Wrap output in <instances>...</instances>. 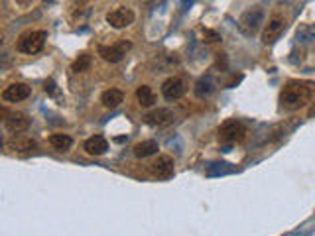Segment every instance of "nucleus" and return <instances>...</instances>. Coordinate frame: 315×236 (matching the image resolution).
<instances>
[{"mask_svg": "<svg viewBox=\"0 0 315 236\" xmlns=\"http://www.w3.org/2000/svg\"><path fill=\"white\" fill-rule=\"evenodd\" d=\"M144 120H146V122H148L150 126L165 128V126L174 124L176 116H174V112L169 111V109H156V111L148 112V114L144 116Z\"/></svg>", "mask_w": 315, "mask_h": 236, "instance_id": "12", "label": "nucleus"}, {"mask_svg": "<svg viewBox=\"0 0 315 236\" xmlns=\"http://www.w3.org/2000/svg\"><path fill=\"white\" fill-rule=\"evenodd\" d=\"M130 49V42H118L112 45H101L99 47V56L103 57L109 63H118L123 61V57L126 56V51Z\"/></svg>", "mask_w": 315, "mask_h": 236, "instance_id": "7", "label": "nucleus"}, {"mask_svg": "<svg viewBox=\"0 0 315 236\" xmlns=\"http://www.w3.org/2000/svg\"><path fill=\"white\" fill-rule=\"evenodd\" d=\"M8 148L14 150V152H20V153H28V152H34L38 150V144L36 140L28 138V136H16V138L8 144Z\"/></svg>", "mask_w": 315, "mask_h": 236, "instance_id": "14", "label": "nucleus"}, {"mask_svg": "<svg viewBox=\"0 0 315 236\" xmlns=\"http://www.w3.org/2000/svg\"><path fill=\"white\" fill-rule=\"evenodd\" d=\"M2 116H4L6 130L12 134H22L30 128V118L24 112H8L6 109H2Z\"/></svg>", "mask_w": 315, "mask_h": 236, "instance_id": "6", "label": "nucleus"}, {"mask_svg": "<svg viewBox=\"0 0 315 236\" xmlns=\"http://www.w3.org/2000/svg\"><path fill=\"white\" fill-rule=\"evenodd\" d=\"M247 136V128L243 122L238 120H227L225 124H221L219 128V140L225 144H234V142H240Z\"/></svg>", "mask_w": 315, "mask_h": 236, "instance_id": "4", "label": "nucleus"}, {"mask_svg": "<svg viewBox=\"0 0 315 236\" xmlns=\"http://www.w3.org/2000/svg\"><path fill=\"white\" fill-rule=\"evenodd\" d=\"M134 10L132 8H128V6H120V8H116V10H112L107 14V22H109L112 28L120 30V28H126V26H130L132 22H134Z\"/></svg>", "mask_w": 315, "mask_h": 236, "instance_id": "8", "label": "nucleus"}, {"mask_svg": "<svg viewBox=\"0 0 315 236\" xmlns=\"http://www.w3.org/2000/svg\"><path fill=\"white\" fill-rule=\"evenodd\" d=\"M162 95L167 100H178L185 95V83L179 77H169L162 83Z\"/></svg>", "mask_w": 315, "mask_h": 236, "instance_id": "11", "label": "nucleus"}, {"mask_svg": "<svg viewBox=\"0 0 315 236\" xmlns=\"http://www.w3.org/2000/svg\"><path fill=\"white\" fill-rule=\"evenodd\" d=\"M50 144H52V148L59 150V152H67L69 148L73 146V138H71L69 134L57 132V134H52V136H50Z\"/></svg>", "mask_w": 315, "mask_h": 236, "instance_id": "18", "label": "nucleus"}, {"mask_svg": "<svg viewBox=\"0 0 315 236\" xmlns=\"http://www.w3.org/2000/svg\"><path fill=\"white\" fill-rule=\"evenodd\" d=\"M83 150L89 153V155H103V153L109 150V142H107L105 136L95 134V136H91V138L85 140Z\"/></svg>", "mask_w": 315, "mask_h": 236, "instance_id": "13", "label": "nucleus"}, {"mask_svg": "<svg viewBox=\"0 0 315 236\" xmlns=\"http://www.w3.org/2000/svg\"><path fill=\"white\" fill-rule=\"evenodd\" d=\"M152 175L160 177V179H167L174 175V160L169 155H158L152 164H148Z\"/></svg>", "mask_w": 315, "mask_h": 236, "instance_id": "9", "label": "nucleus"}, {"mask_svg": "<svg viewBox=\"0 0 315 236\" xmlns=\"http://www.w3.org/2000/svg\"><path fill=\"white\" fill-rule=\"evenodd\" d=\"M284 30H286V18L282 14H274L268 20V24L264 26V30H262V43L264 45L274 43L282 36Z\"/></svg>", "mask_w": 315, "mask_h": 236, "instance_id": "5", "label": "nucleus"}, {"mask_svg": "<svg viewBox=\"0 0 315 236\" xmlns=\"http://www.w3.org/2000/svg\"><path fill=\"white\" fill-rule=\"evenodd\" d=\"M213 91H215V87H213V81H211V77H203L201 81H197V85H195V95H197L199 98L209 97Z\"/></svg>", "mask_w": 315, "mask_h": 236, "instance_id": "20", "label": "nucleus"}, {"mask_svg": "<svg viewBox=\"0 0 315 236\" xmlns=\"http://www.w3.org/2000/svg\"><path fill=\"white\" fill-rule=\"evenodd\" d=\"M315 93V83L311 81H289L282 95H280V100H282V107L288 109V111H298L305 107Z\"/></svg>", "mask_w": 315, "mask_h": 236, "instance_id": "1", "label": "nucleus"}, {"mask_svg": "<svg viewBox=\"0 0 315 236\" xmlns=\"http://www.w3.org/2000/svg\"><path fill=\"white\" fill-rule=\"evenodd\" d=\"M154 153H158V142L156 140H144V142H138L134 146L136 158H150Z\"/></svg>", "mask_w": 315, "mask_h": 236, "instance_id": "17", "label": "nucleus"}, {"mask_svg": "<svg viewBox=\"0 0 315 236\" xmlns=\"http://www.w3.org/2000/svg\"><path fill=\"white\" fill-rule=\"evenodd\" d=\"M32 93V89L26 83H10L4 91H2V100L6 102H22L26 100Z\"/></svg>", "mask_w": 315, "mask_h": 236, "instance_id": "10", "label": "nucleus"}, {"mask_svg": "<svg viewBox=\"0 0 315 236\" xmlns=\"http://www.w3.org/2000/svg\"><path fill=\"white\" fill-rule=\"evenodd\" d=\"M205 38L207 42H219L221 36L217 34V32H211V30H205Z\"/></svg>", "mask_w": 315, "mask_h": 236, "instance_id": "23", "label": "nucleus"}, {"mask_svg": "<svg viewBox=\"0 0 315 236\" xmlns=\"http://www.w3.org/2000/svg\"><path fill=\"white\" fill-rule=\"evenodd\" d=\"M136 100L140 107H154V102H156V95H154V91H152V87L148 85H140L136 89Z\"/></svg>", "mask_w": 315, "mask_h": 236, "instance_id": "16", "label": "nucleus"}, {"mask_svg": "<svg viewBox=\"0 0 315 236\" xmlns=\"http://www.w3.org/2000/svg\"><path fill=\"white\" fill-rule=\"evenodd\" d=\"M123 100H124V93L120 89H114V87L107 89V91L101 95V102H103L107 109H116Z\"/></svg>", "mask_w": 315, "mask_h": 236, "instance_id": "15", "label": "nucleus"}, {"mask_svg": "<svg viewBox=\"0 0 315 236\" xmlns=\"http://www.w3.org/2000/svg\"><path fill=\"white\" fill-rule=\"evenodd\" d=\"M45 40H47V34L43 30H30V32H24L18 42H16V49L20 54H28V56H34V54H40L45 45Z\"/></svg>", "mask_w": 315, "mask_h": 236, "instance_id": "2", "label": "nucleus"}, {"mask_svg": "<svg viewBox=\"0 0 315 236\" xmlns=\"http://www.w3.org/2000/svg\"><path fill=\"white\" fill-rule=\"evenodd\" d=\"M262 24H264V10H262L260 6H252V8H248L247 12L240 16L238 30L245 36H254L260 30Z\"/></svg>", "mask_w": 315, "mask_h": 236, "instance_id": "3", "label": "nucleus"}, {"mask_svg": "<svg viewBox=\"0 0 315 236\" xmlns=\"http://www.w3.org/2000/svg\"><path fill=\"white\" fill-rule=\"evenodd\" d=\"M91 63H93V57L89 54H79L75 57V61L71 63V71L73 73H83V71H87L91 67Z\"/></svg>", "mask_w": 315, "mask_h": 236, "instance_id": "19", "label": "nucleus"}, {"mask_svg": "<svg viewBox=\"0 0 315 236\" xmlns=\"http://www.w3.org/2000/svg\"><path fill=\"white\" fill-rule=\"evenodd\" d=\"M217 169H215V167H209V169H207V175H217V173H221V175H223V173H231V171H233V167H225V166H229V164H217Z\"/></svg>", "mask_w": 315, "mask_h": 236, "instance_id": "21", "label": "nucleus"}, {"mask_svg": "<svg viewBox=\"0 0 315 236\" xmlns=\"http://www.w3.org/2000/svg\"><path fill=\"white\" fill-rule=\"evenodd\" d=\"M43 91H45L47 95H57V85H55L54 79H47V81L43 83Z\"/></svg>", "mask_w": 315, "mask_h": 236, "instance_id": "22", "label": "nucleus"}]
</instances>
